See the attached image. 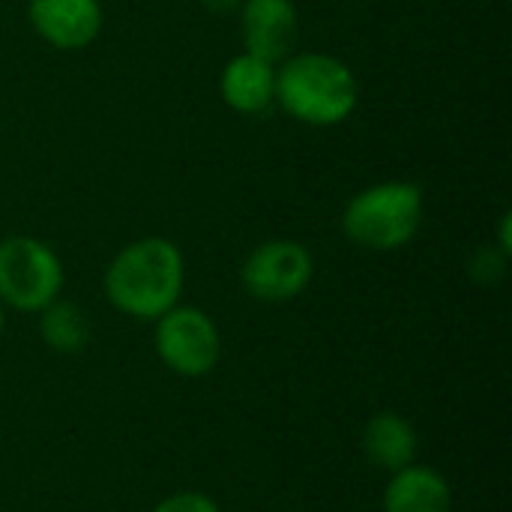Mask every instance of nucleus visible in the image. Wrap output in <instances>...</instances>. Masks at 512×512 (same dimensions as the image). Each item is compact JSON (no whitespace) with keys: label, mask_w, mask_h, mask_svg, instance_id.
I'll list each match as a JSON object with an SVG mask.
<instances>
[{"label":"nucleus","mask_w":512,"mask_h":512,"mask_svg":"<svg viewBox=\"0 0 512 512\" xmlns=\"http://www.w3.org/2000/svg\"><path fill=\"white\" fill-rule=\"evenodd\" d=\"M423 189L411 180H384L360 189L342 210V234L369 252L405 249L423 225Z\"/></svg>","instance_id":"obj_3"},{"label":"nucleus","mask_w":512,"mask_h":512,"mask_svg":"<svg viewBox=\"0 0 512 512\" xmlns=\"http://www.w3.org/2000/svg\"><path fill=\"white\" fill-rule=\"evenodd\" d=\"M153 324V348L174 375L204 378L219 366L222 333L204 309L177 303Z\"/></svg>","instance_id":"obj_5"},{"label":"nucleus","mask_w":512,"mask_h":512,"mask_svg":"<svg viewBox=\"0 0 512 512\" xmlns=\"http://www.w3.org/2000/svg\"><path fill=\"white\" fill-rule=\"evenodd\" d=\"M504 270H507V255L498 246H483L468 261V273L480 285H498L501 276H504Z\"/></svg>","instance_id":"obj_13"},{"label":"nucleus","mask_w":512,"mask_h":512,"mask_svg":"<svg viewBox=\"0 0 512 512\" xmlns=\"http://www.w3.org/2000/svg\"><path fill=\"white\" fill-rule=\"evenodd\" d=\"M27 21L45 45L81 51L99 39L105 9L99 0H27Z\"/></svg>","instance_id":"obj_7"},{"label":"nucleus","mask_w":512,"mask_h":512,"mask_svg":"<svg viewBox=\"0 0 512 512\" xmlns=\"http://www.w3.org/2000/svg\"><path fill=\"white\" fill-rule=\"evenodd\" d=\"M204 9L216 12V15H228V12H237L243 0H198Z\"/></svg>","instance_id":"obj_15"},{"label":"nucleus","mask_w":512,"mask_h":512,"mask_svg":"<svg viewBox=\"0 0 512 512\" xmlns=\"http://www.w3.org/2000/svg\"><path fill=\"white\" fill-rule=\"evenodd\" d=\"M315 276L312 252L288 237L258 243L240 264V285L258 303H291Z\"/></svg>","instance_id":"obj_6"},{"label":"nucleus","mask_w":512,"mask_h":512,"mask_svg":"<svg viewBox=\"0 0 512 512\" xmlns=\"http://www.w3.org/2000/svg\"><path fill=\"white\" fill-rule=\"evenodd\" d=\"M363 456L384 474H396L408 465L417 462V450H420V438L417 429L393 411H381L375 414L366 426H363V438H360Z\"/></svg>","instance_id":"obj_11"},{"label":"nucleus","mask_w":512,"mask_h":512,"mask_svg":"<svg viewBox=\"0 0 512 512\" xmlns=\"http://www.w3.org/2000/svg\"><path fill=\"white\" fill-rule=\"evenodd\" d=\"M237 15L243 51L276 66L294 54L300 36V12L294 0H243Z\"/></svg>","instance_id":"obj_8"},{"label":"nucleus","mask_w":512,"mask_h":512,"mask_svg":"<svg viewBox=\"0 0 512 512\" xmlns=\"http://www.w3.org/2000/svg\"><path fill=\"white\" fill-rule=\"evenodd\" d=\"M219 96L237 114H264L276 105V63L240 51L219 75Z\"/></svg>","instance_id":"obj_9"},{"label":"nucleus","mask_w":512,"mask_h":512,"mask_svg":"<svg viewBox=\"0 0 512 512\" xmlns=\"http://www.w3.org/2000/svg\"><path fill=\"white\" fill-rule=\"evenodd\" d=\"M60 255L39 237L12 234L0 240V303L3 309L36 315L63 291Z\"/></svg>","instance_id":"obj_4"},{"label":"nucleus","mask_w":512,"mask_h":512,"mask_svg":"<svg viewBox=\"0 0 512 512\" xmlns=\"http://www.w3.org/2000/svg\"><path fill=\"white\" fill-rule=\"evenodd\" d=\"M186 261L168 237H138L105 267L102 288L108 303L135 321H156L183 297Z\"/></svg>","instance_id":"obj_1"},{"label":"nucleus","mask_w":512,"mask_h":512,"mask_svg":"<svg viewBox=\"0 0 512 512\" xmlns=\"http://www.w3.org/2000/svg\"><path fill=\"white\" fill-rule=\"evenodd\" d=\"M3 324H6V309H3V303H0V336H3Z\"/></svg>","instance_id":"obj_17"},{"label":"nucleus","mask_w":512,"mask_h":512,"mask_svg":"<svg viewBox=\"0 0 512 512\" xmlns=\"http://www.w3.org/2000/svg\"><path fill=\"white\" fill-rule=\"evenodd\" d=\"M153 512H222V510H219V504H216L210 495L186 489V492H174V495H168L165 501H159V504L153 507Z\"/></svg>","instance_id":"obj_14"},{"label":"nucleus","mask_w":512,"mask_h":512,"mask_svg":"<svg viewBox=\"0 0 512 512\" xmlns=\"http://www.w3.org/2000/svg\"><path fill=\"white\" fill-rule=\"evenodd\" d=\"M510 225H512V219H510V213H504V219H501V228H498V249L510 258L512 255V240H510Z\"/></svg>","instance_id":"obj_16"},{"label":"nucleus","mask_w":512,"mask_h":512,"mask_svg":"<svg viewBox=\"0 0 512 512\" xmlns=\"http://www.w3.org/2000/svg\"><path fill=\"white\" fill-rule=\"evenodd\" d=\"M381 512H453L450 483L429 465H408L390 474Z\"/></svg>","instance_id":"obj_10"},{"label":"nucleus","mask_w":512,"mask_h":512,"mask_svg":"<svg viewBox=\"0 0 512 512\" xmlns=\"http://www.w3.org/2000/svg\"><path fill=\"white\" fill-rule=\"evenodd\" d=\"M39 315V336L57 354H78L90 342V318L72 300L57 297Z\"/></svg>","instance_id":"obj_12"},{"label":"nucleus","mask_w":512,"mask_h":512,"mask_svg":"<svg viewBox=\"0 0 512 512\" xmlns=\"http://www.w3.org/2000/svg\"><path fill=\"white\" fill-rule=\"evenodd\" d=\"M360 102L354 69L324 51H294L276 66V105L312 129L342 126Z\"/></svg>","instance_id":"obj_2"}]
</instances>
